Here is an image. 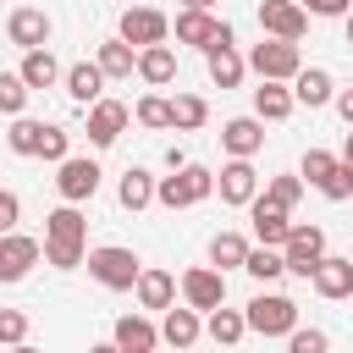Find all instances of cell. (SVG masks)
I'll return each instance as SVG.
<instances>
[{
	"instance_id": "1",
	"label": "cell",
	"mask_w": 353,
	"mask_h": 353,
	"mask_svg": "<svg viewBox=\"0 0 353 353\" xmlns=\"http://www.w3.org/2000/svg\"><path fill=\"white\" fill-rule=\"evenodd\" d=\"M88 221L77 215V204H61V210H50L44 215V259L55 265V270H77L83 259H88Z\"/></svg>"
},
{
	"instance_id": "2",
	"label": "cell",
	"mask_w": 353,
	"mask_h": 353,
	"mask_svg": "<svg viewBox=\"0 0 353 353\" xmlns=\"http://www.w3.org/2000/svg\"><path fill=\"white\" fill-rule=\"evenodd\" d=\"M210 193H215V171H204V165H182V171H171V176H160V182H154V199H160L165 210L204 204Z\"/></svg>"
},
{
	"instance_id": "3",
	"label": "cell",
	"mask_w": 353,
	"mask_h": 353,
	"mask_svg": "<svg viewBox=\"0 0 353 353\" xmlns=\"http://www.w3.org/2000/svg\"><path fill=\"white\" fill-rule=\"evenodd\" d=\"M138 254L132 248H116V243H105V248H88V276L99 281V287H110V292H127L132 281H138Z\"/></svg>"
},
{
	"instance_id": "4",
	"label": "cell",
	"mask_w": 353,
	"mask_h": 353,
	"mask_svg": "<svg viewBox=\"0 0 353 353\" xmlns=\"http://www.w3.org/2000/svg\"><path fill=\"white\" fill-rule=\"evenodd\" d=\"M248 66L259 72V83H292V77L303 72V55H298V44H281V39H259V44L248 50Z\"/></svg>"
},
{
	"instance_id": "5",
	"label": "cell",
	"mask_w": 353,
	"mask_h": 353,
	"mask_svg": "<svg viewBox=\"0 0 353 353\" xmlns=\"http://www.w3.org/2000/svg\"><path fill=\"white\" fill-rule=\"evenodd\" d=\"M243 320H248V331H259V336H287V331L298 325V303L281 298V292H259V298L243 309Z\"/></svg>"
},
{
	"instance_id": "6",
	"label": "cell",
	"mask_w": 353,
	"mask_h": 353,
	"mask_svg": "<svg viewBox=\"0 0 353 353\" xmlns=\"http://www.w3.org/2000/svg\"><path fill=\"white\" fill-rule=\"evenodd\" d=\"M325 259V232L320 226H292L287 232V243H281V265L292 270V276H314V265Z\"/></svg>"
},
{
	"instance_id": "7",
	"label": "cell",
	"mask_w": 353,
	"mask_h": 353,
	"mask_svg": "<svg viewBox=\"0 0 353 353\" xmlns=\"http://www.w3.org/2000/svg\"><path fill=\"white\" fill-rule=\"evenodd\" d=\"M182 303H188L193 314L221 309V303H226V276H221L215 265H193V270L182 276Z\"/></svg>"
},
{
	"instance_id": "8",
	"label": "cell",
	"mask_w": 353,
	"mask_h": 353,
	"mask_svg": "<svg viewBox=\"0 0 353 353\" xmlns=\"http://www.w3.org/2000/svg\"><path fill=\"white\" fill-rule=\"evenodd\" d=\"M259 28L270 39H281V44H298L303 28H309V11L298 0H259Z\"/></svg>"
},
{
	"instance_id": "9",
	"label": "cell",
	"mask_w": 353,
	"mask_h": 353,
	"mask_svg": "<svg viewBox=\"0 0 353 353\" xmlns=\"http://www.w3.org/2000/svg\"><path fill=\"white\" fill-rule=\"evenodd\" d=\"M165 33H171V17L165 11H149V6H132V11H121V44H132V50H149V44H165Z\"/></svg>"
},
{
	"instance_id": "10",
	"label": "cell",
	"mask_w": 353,
	"mask_h": 353,
	"mask_svg": "<svg viewBox=\"0 0 353 353\" xmlns=\"http://www.w3.org/2000/svg\"><path fill=\"white\" fill-rule=\"evenodd\" d=\"M303 176H309V188H320L325 199H353V176H347L342 160L325 154V149H309V154H303Z\"/></svg>"
},
{
	"instance_id": "11",
	"label": "cell",
	"mask_w": 353,
	"mask_h": 353,
	"mask_svg": "<svg viewBox=\"0 0 353 353\" xmlns=\"http://www.w3.org/2000/svg\"><path fill=\"white\" fill-rule=\"evenodd\" d=\"M55 188H61V199H66V204H83V199H94V193H99V165H94L88 154H66V160H61V171H55Z\"/></svg>"
},
{
	"instance_id": "12",
	"label": "cell",
	"mask_w": 353,
	"mask_h": 353,
	"mask_svg": "<svg viewBox=\"0 0 353 353\" xmlns=\"http://www.w3.org/2000/svg\"><path fill=\"white\" fill-rule=\"evenodd\" d=\"M127 116H132V110H127L121 99H94V105H88V143H94V149H110V143L121 138Z\"/></svg>"
},
{
	"instance_id": "13",
	"label": "cell",
	"mask_w": 353,
	"mask_h": 353,
	"mask_svg": "<svg viewBox=\"0 0 353 353\" xmlns=\"http://www.w3.org/2000/svg\"><path fill=\"white\" fill-rule=\"evenodd\" d=\"M259 143H265V121H259V116H232V121L221 127V149H226L232 160L259 154Z\"/></svg>"
},
{
	"instance_id": "14",
	"label": "cell",
	"mask_w": 353,
	"mask_h": 353,
	"mask_svg": "<svg viewBox=\"0 0 353 353\" xmlns=\"http://www.w3.org/2000/svg\"><path fill=\"white\" fill-rule=\"evenodd\" d=\"M215 188H221V204H254L259 199V171L248 160H232V165H221Z\"/></svg>"
},
{
	"instance_id": "15",
	"label": "cell",
	"mask_w": 353,
	"mask_h": 353,
	"mask_svg": "<svg viewBox=\"0 0 353 353\" xmlns=\"http://www.w3.org/2000/svg\"><path fill=\"white\" fill-rule=\"evenodd\" d=\"M33 265H39V243L22 232H6L0 237V281H22Z\"/></svg>"
},
{
	"instance_id": "16",
	"label": "cell",
	"mask_w": 353,
	"mask_h": 353,
	"mask_svg": "<svg viewBox=\"0 0 353 353\" xmlns=\"http://www.w3.org/2000/svg\"><path fill=\"white\" fill-rule=\"evenodd\" d=\"M6 33H11V44H22V50H50V17L33 11V6H17L11 22H6Z\"/></svg>"
},
{
	"instance_id": "17",
	"label": "cell",
	"mask_w": 353,
	"mask_h": 353,
	"mask_svg": "<svg viewBox=\"0 0 353 353\" xmlns=\"http://www.w3.org/2000/svg\"><path fill=\"white\" fill-rule=\"evenodd\" d=\"M248 215H254V237H259V248H281V243H287L292 221H287V210H281V204L254 199V204H248Z\"/></svg>"
},
{
	"instance_id": "18",
	"label": "cell",
	"mask_w": 353,
	"mask_h": 353,
	"mask_svg": "<svg viewBox=\"0 0 353 353\" xmlns=\"http://www.w3.org/2000/svg\"><path fill=\"white\" fill-rule=\"evenodd\" d=\"M314 292L320 298H347L353 292V259H342V254H325L320 265H314Z\"/></svg>"
},
{
	"instance_id": "19",
	"label": "cell",
	"mask_w": 353,
	"mask_h": 353,
	"mask_svg": "<svg viewBox=\"0 0 353 353\" xmlns=\"http://www.w3.org/2000/svg\"><path fill=\"white\" fill-rule=\"evenodd\" d=\"M132 292H138V303H143V309H171V303H176V276L149 265V270H138Z\"/></svg>"
},
{
	"instance_id": "20",
	"label": "cell",
	"mask_w": 353,
	"mask_h": 353,
	"mask_svg": "<svg viewBox=\"0 0 353 353\" xmlns=\"http://www.w3.org/2000/svg\"><path fill=\"white\" fill-rule=\"evenodd\" d=\"M110 342H116L121 353H154L160 331H154L143 314H121V320H116V331H110Z\"/></svg>"
},
{
	"instance_id": "21",
	"label": "cell",
	"mask_w": 353,
	"mask_h": 353,
	"mask_svg": "<svg viewBox=\"0 0 353 353\" xmlns=\"http://www.w3.org/2000/svg\"><path fill=\"white\" fill-rule=\"evenodd\" d=\"M138 77H143L149 88H165V83L176 77V50H171V44H149V50H138Z\"/></svg>"
},
{
	"instance_id": "22",
	"label": "cell",
	"mask_w": 353,
	"mask_h": 353,
	"mask_svg": "<svg viewBox=\"0 0 353 353\" xmlns=\"http://www.w3.org/2000/svg\"><path fill=\"white\" fill-rule=\"evenodd\" d=\"M336 99V88H331V72H320V66H303L298 77H292V105H331Z\"/></svg>"
},
{
	"instance_id": "23",
	"label": "cell",
	"mask_w": 353,
	"mask_h": 353,
	"mask_svg": "<svg viewBox=\"0 0 353 353\" xmlns=\"http://www.w3.org/2000/svg\"><path fill=\"white\" fill-rule=\"evenodd\" d=\"M204 331H210V342L215 347H232V342H243L248 336V320H243V309H210V320H204Z\"/></svg>"
},
{
	"instance_id": "24",
	"label": "cell",
	"mask_w": 353,
	"mask_h": 353,
	"mask_svg": "<svg viewBox=\"0 0 353 353\" xmlns=\"http://www.w3.org/2000/svg\"><path fill=\"white\" fill-rule=\"evenodd\" d=\"M171 28H176V44H199V50H210V39H215L221 22H215L210 11H176Z\"/></svg>"
},
{
	"instance_id": "25",
	"label": "cell",
	"mask_w": 353,
	"mask_h": 353,
	"mask_svg": "<svg viewBox=\"0 0 353 353\" xmlns=\"http://www.w3.org/2000/svg\"><path fill=\"white\" fill-rule=\"evenodd\" d=\"M254 116H259V121H287V116H292V88L259 83V88H254Z\"/></svg>"
},
{
	"instance_id": "26",
	"label": "cell",
	"mask_w": 353,
	"mask_h": 353,
	"mask_svg": "<svg viewBox=\"0 0 353 353\" xmlns=\"http://www.w3.org/2000/svg\"><path fill=\"white\" fill-rule=\"evenodd\" d=\"M199 331H204V320L182 303V309H165V325H160V336L171 342V347H193L199 342Z\"/></svg>"
},
{
	"instance_id": "27",
	"label": "cell",
	"mask_w": 353,
	"mask_h": 353,
	"mask_svg": "<svg viewBox=\"0 0 353 353\" xmlns=\"http://www.w3.org/2000/svg\"><path fill=\"white\" fill-rule=\"evenodd\" d=\"M94 66H99L105 77H132V72H138V50H132V44H121V39H110V44H99Z\"/></svg>"
},
{
	"instance_id": "28",
	"label": "cell",
	"mask_w": 353,
	"mask_h": 353,
	"mask_svg": "<svg viewBox=\"0 0 353 353\" xmlns=\"http://www.w3.org/2000/svg\"><path fill=\"white\" fill-rule=\"evenodd\" d=\"M17 77H22V83H28V94H33V88H50V83L61 77V66H55V55H50V50H28V55H22V66H17Z\"/></svg>"
},
{
	"instance_id": "29",
	"label": "cell",
	"mask_w": 353,
	"mask_h": 353,
	"mask_svg": "<svg viewBox=\"0 0 353 353\" xmlns=\"http://www.w3.org/2000/svg\"><path fill=\"white\" fill-rule=\"evenodd\" d=\"M99 88H105V72H99L94 61H77V66L66 72V94H72L77 105H94V99H99Z\"/></svg>"
},
{
	"instance_id": "30",
	"label": "cell",
	"mask_w": 353,
	"mask_h": 353,
	"mask_svg": "<svg viewBox=\"0 0 353 353\" xmlns=\"http://www.w3.org/2000/svg\"><path fill=\"white\" fill-rule=\"evenodd\" d=\"M204 55H210V83H215V88H237V83H243L248 61H243L237 50H204Z\"/></svg>"
},
{
	"instance_id": "31",
	"label": "cell",
	"mask_w": 353,
	"mask_h": 353,
	"mask_svg": "<svg viewBox=\"0 0 353 353\" xmlns=\"http://www.w3.org/2000/svg\"><path fill=\"white\" fill-rule=\"evenodd\" d=\"M204 121H210V105H204L199 94H176V99H171V127H176V132H199Z\"/></svg>"
},
{
	"instance_id": "32",
	"label": "cell",
	"mask_w": 353,
	"mask_h": 353,
	"mask_svg": "<svg viewBox=\"0 0 353 353\" xmlns=\"http://www.w3.org/2000/svg\"><path fill=\"white\" fill-rule=\"evenodd\" d=\"M116 199H121V210H143V204H154V176L132 165V171L121 176V188H116Z\"/></svg>"
},
{
	"instance_id": "33",
	"label": "cell",
	"mask_w": 353,
	"mask_h": 353,
	"mask_svg": "<svg viewBox=\"0 0 353 353\" xmlns=\"http://www.w3.org/2000/svg\"><path fill=\"white\" fill-rule=\"evenodd\" d=\"M243 259H248V243H243L237 232H215V237H210V265H215V270H237Z\"/></svg>"
},
{
	"instance_id": "34",
	"label": "cell",
	"mask_w": 353,
	"mask_h": 353,
	"mask_svg": "<svg viewBox=\"0 0 353 353\" xmlns=\"http://www.w3.org/2000/svg\"><path fill=\"white\" fill-rule=\"evenodd\" d=\"M132 121H138V127H149V132H165V127H171V99L143 94V99L132 105Z\"/></svg>"
},
{
	"instance_id": "35",
	"label": "cell",
	"mask_w": 353,
	"mask_h": 353,
	"mask_svg": "<svg viewBox=\"0 0 353 353\" xmlns=\"http://www.w3.org/2000/svg\"><path fill=\"white\" fill-rule=\"evenodd\" d=\"M39 138H44V121H28V116H17L11 132H6L11 154H39Z\"/></svg>"
},
{
	"instance_id": "36",
	"label": "cell",
	"mask_w": 353,
	"mask_h": 353,
	"mask_svg": "<svg viewBox=\"0 0 353 353\" xmlns=\"http://www.w3.org/2000/svg\"><path fill=\"white\" fill-rule=\"evenodd\" d=\"M243 270L254 276V281H276L287 265H281V248H248V259H243Z\"/></svg>"
},
{
	"instance_id": "37",
	"label": "cell",
	"mask_w": 353,
	"mask_h": 353,
	"mask_svg": "<svg viewBox=\"0 0 353 353\" xmlns=\"http://www.w3.org/2000/svg\"><path fill=\"white\" fill-rule=\"evenodd\" d=\"M259 199H270V204H281V210H287V215H292V204H298V199H303V176H270V182H265V193H259Z\"/></svg>"
},
{
	"instance_id": "38",
	"label": "cell",
	"mask_w": 353,
	"mask_h": 353,
	"mask_svg": "<svg viewBox=\"0 0 353 353\" xmlns=\"http://www.w3.org/2000/svg\"><path fill=\"white\" fill-rule=\"evenodd\" d=\"M22 105H28V83L17 72H0V116H22Z\"/></svg>"
},
{
	"instance_id": "39",
	"label": "cell",
	"mask_w": 353,
	"mask_h": 353,
	"mask_svg": "<svg viewBox=\"0 0 353 353\" xmlns=\"http://www.w3.org/2000/svg\"><path fill=\"white\" fill-rule=\"evenodd\" d=\"M325 347H331V336L320 325H292L287 331V353H325Z\"/></svg>"
},
{
	"instance_id": "40",
	"label": "cell",
	"mask_w": 353,
	"mask_h": 353,
	"mask_svg": "<svg viewBox=\"0 0 353 353\" xmlns=\"http://www.w3.org/2000/svg\"><path fill=\"white\" fill-rule=\"evenodd\" d=\"M66 143H72V132L66 127H44V138H39V160H66Z\"/></svg>"
},
{
	"instance_id": "41",
	"label": "cell",
	"mask_w": 353,
	"mask_h": 353,
	"mask_svg": "<svg viewBox=\"0 0 353 353\" xmlns=\"http://www.w3.org/2000/svg\"><path fill=\"white\" fill-rule=\"evenodd\" d=\"M22 336H28V314H22V309H0V342L17 347Z\"/></svg>"
},
{
	"instance_id": "42",
	"label": "cell",
	"mask_w": 353,
	"mask_h": 353,
	"mask_svg": "<svg viewBox=\"0 0 353 353\" xmlns=\"http://www.w3.org/2000/svg\"><path fill=\"white\" fill-rule=\"evenodd\" d=\"M17 221H22V199L0 188V237H6V232H17Z\"/></svg>"
},
{
	"instance_id": "43",
	"label": "cell",
	"mask_w": 353,
	"mask_h": 353,
	"mask_svg": "<svg viewBox=\"0 0 353 353\" xmlns=\"http://www.w3.org/2000/svg\"><path fill=\"white\" fill-rule=\"evenodd\" d=\"M309 17H347L353 11V0H298Z\"/></svg>"
},
{
	"instance_id": "44",
	"label": "cell",
	"mask_w": 353,
	"mask_h": 353,
	"mask_svg": "<svg viewBox=\"0 0 353 353\" xmlns=\"http://www.w3.org/2000/svg\"><path fill=\"white\" fill-rule=\"evenodd\" d=\"M336 110H342V121L353 127V88H342V94H336Z\"/></svg>"
},
{
	"instance_id": "45",
	"label": "cell",
	"mask_w": 353,
	"mask_h": 353,
	"mask_svg": "<svg viewBox=\"0 0 353 353\" xmlns=\"http://www.w3.org/2000/svg\"><path fill=\"white\" fill-rule=\"evenodd\" d=\"M342 171L353 176V132H347V143H342Z\"/></svg>"
},
{
	"instance_id": "46",
	"label": "cell",
	"mask_w": 353,
	"mask_h": 353,
	"mask_svg": "<svg viewBox=\"0 0 353 353\" xmlns=\"http://www.w3.org/2000/svg\"><path fill=\"white\" fill-rule=\"evenodd\" d=\"M182 11H215V0H182Z\"/></svg>"
},
{
	"instance_id": "47",
	"label": "cell",
	"mask_w": 353,
	"mask_h": 353,
	"mask_svg": "<svg viewBox=\"0 0 353 353\" xmlns=\"http://www.w3.org/2000/svg\"><path fill=\"white\" fill-rule=\"evenodd\" d=\"M88 353H121V347H116V342H94Z\"/></svg>"
},
{
	"instance_id": "48",
	"label": "cell",
	"mask_w": 353,
	"mask_h": 353,
	"mask_svg": "<svg viewBox=\"0 0 353 353\" xmlns=\"http://www.w3.org/2000/svg\"><path fill=\"white\" fill-rule=\"evenodd\" d=\"M11 353H39V347H28V342H17V347H11Z\"/></svg>"
},
{
	"instance_id": "49",
	"label": "cell",
	"mask_w": 353,
	"mask_h": 353,
	"mask_svg": "<svg viewBox=\"0 0 353 353\" xmlns=\"http://www.w3.org/2000/svg\"><path fill=\"white\" fill-rule=\"evenodd\" d=\"M347 50H353V11H347Z\"/></svg>"
},
{
	"instance_id": "50",
	"label": "cell",
	"mask_w": 353,
	"mask_h": 353,
	"mask_svg": "<svg viewBox=\"0 0 353 353\" xmlns=\"http://www.w3.org/2000/svg\"><path fill=\"white\" fill-rule=\"evenodd\" d=\"M347 259H353V254H347Z\"/></svg>"
}]
</instances>
